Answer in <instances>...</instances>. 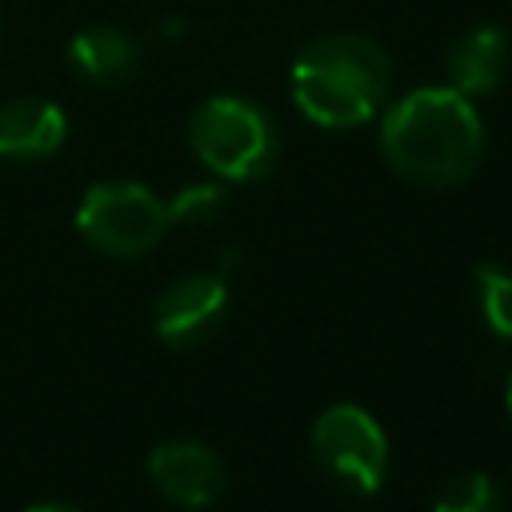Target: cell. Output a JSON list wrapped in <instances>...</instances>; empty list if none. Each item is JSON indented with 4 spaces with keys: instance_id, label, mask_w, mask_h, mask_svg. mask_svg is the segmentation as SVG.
Here are the masks:
<instances>
[{
    "instance_id": "obj_1",
    "label": "cell",
    "mask_w": 512,
    "mask_h": 512,
    "mask_svg": "<svg viewBox=\"0 0 512 512\" xmlns=\"http://www.w3.org/2000/svg\"><path fill=\"white\" fill-rule=\"evenodd\" d=\"M380 156L416 188H456L484 160V120L448 84L412 88L384 108Z\"/></svg>"
},
{
    "instance_id": "obj_2",
    "label": "cell",
    "mask_w": 512,
    "mask_h": 512,
    "mask_svg": "<svg viewBox=\"0 0 512 512\" xmlns=\"http://www.w3.org/2000/svg\"><path fill=\"white\" fill-rule=\"evenodd\" d=\"M292 100L320 128L368 124L392 88L384 48L360 32H328L300 48L292 60Z\"/></svg>"
},
{
    "instance_id": "obj_3",
    "label": "cell",
    "mask_w": 512,
    "mask_h": 512,
    "mask_svg": "<svg viewBox=\"0 0 512 512\" xmlns=\"http://www.w3.org/2000/svg\"><path fill=\"white\" fill-rule=\"evenodd\" d=\"M196 160L220 180H260L276 168L280 128L264 104L248 96H212L188 120Z\"/></svg>"
},
{
    "instance_id": "obj_4",
    "label": "cell",
    "mask_w": 512,
    "mask_h": 512,
    "mask_svg": "<svg viewBox=\"0 0 512 512\" xmlns=\"http://www.w3.org/2000/svg\"><path fill=\"white\" fill-rule=\"evenodd\" d=\"M168 224V204L136 180H100L76 204V232L88 248L112 260H136L152 252Z\"/></svg>"
},
{
    "instance_id": "obj_5",
    "label": "cell",
    "mask_w": 512,
    "mask_h": 512,
    "mask_svg": "<svg viewBox=\"0 0 512 512\" xmlns=\"http://www.w3.org/2000/svg\"><path fill=\"white\" fill-rule=\"evenodd\" d=\"M312 460L336 488L352 496H372L388 476V436L368 408L344 400L316 416Z\"/></svg>"
},
{
    "instance_id": "obj_6",
    "label": "cell",
    "mask_w": 512,
    "mask_h": 512,
    "mask_svg": "<svg viewBox=\"0 0 512 512\" xmlns=\"http://www.w3.org/2000/svg\"><path fill=\"white\" fill-rule=\"evenodd\" d=\"M224 316H228V284L208 272H188V276L172 280L156 296V308H152L156 336L180 352L216 336Z\"/></svg>"
},
{
    "instance_id": "obj_7",
    "label": "cell",
    "mask_w": 512,
    "mask_h": 512,
    "mask_svg": "<svg viewBox=\"0 0 512 512\" xmlns=\"http://www.w3.org/2000/svg\"><path fill=\"white\" fill-rule=\"evenodd\" d=\"M148 480L180 508H208L224 484V460L204 440H164L148 452Z\"/></svg>"
},
{
    "instance_id": "obj_8",
    "label": "cell",
    "mask_w": 512,
    "mask_h": 512,
    "mask_svg": "<svg viewBox=\"0 0 512 512\" xmlns=\"http://www.w3.org/2000/svg\"><path fill=\"white\" fill-rule=\"evenodd\" d=\"M68 116L60 104L40 96H16L0 104V160L36 164L64 148Z\"/></svg>"
},
{
    "instance_id": "obj_9",
    "label": "cell",
    "mask_w": 512,
    "mask_h": 512,
    "mask_svg": "<svg viewBox=\"0 0 512 512\" xmlns=\"http://www.w3.org/2000/svg\"><path fill=\"white\" fill-rule=\"evenodd\" d=\"M508 60H512V48H508V36L504 28L496 24H476L468 32H460L448 52H444V76H448V88H456L460 96L468 100H480V96H492L504 76H508Z\"/></svg>"
},
{
    "instance_id": "obj_10",
    "label": "cell",
    "mask_w": 512,
    "mask_h": 512,
    "mask_svg": "<svg viewBox=\"0 0 512 512\" xmlns=\"http://www.w3.org/2000/svg\"><path fill=\"white\" fill-rule=\"evenodd\" d=\"M140 60H144L140 40L124 28H112V24H92V28L76 32L72 44H68V64L92 88L128 84L140 72Z\"/></svg>"
},
{
    "instance_id": "obj_11",
    "label": "cell",
    "mask_w": 512,
    "mask_h": 512,
    "mask_svg": "<svg viewBox=\"0 0 512 512\" xmlns=\"http://www.w3.org/2000/svg\"><path fill=\"white\" fill-rule=\"evenodd\" d=\"M432 512H500V488L488 472H460L436 488Z\"/></svg>"
},
{
    "instance_id": "obj_12",
    "label": "cell",
    "mask_w": 512,
    "mask_h": 512,
    "mask_svg": "<svg viewBox=\"0 0 512 512\" xmlns=\"http://www.w3.org/2000/svg\"><path fill=\"white\" fill-rule=\"evenodd\" d=\"M476 300L488 332L512 340V272L500 264H476Z\"/></svg>"
},
{
    "instance_id": "obj_13",
    "label": "cell",
    "mask_w": 512,
    "mask_h": 512,
    "mask_svg": "<svg viewBox=\"0 0 512 512\" xmlns=\"http://www.w3.org/2000/svg\"><path fill=\"white\" fill-rule=\"evenodd\" d=\"M224 204H228V196H224V188L220 184H188V188H180L172 200H168V220L172 224H192V228H200V224H212L220 212H224Z\"/></svg>"
},
{
    "instance_id": "obj_14",
    "label": "cell",
    "mask_w": 512,
    "mask_h": 512,
    "mask_svg": "<svg viewBox=\"0 0 512 512\" xmlns=\"http://www.w3.org/2000/svg\"><path fill=\"white\" fill-rule=\"evenodd\" d=\"M28 512H80V508H72V504H56V500H48V504H32Z\"/></svg>"
},
{
    "instance_id": "obj_15",
    "label": "cell",
    "mask_w": 512,
    "mask_h": 512,
    "mask_svg": "<svg viewBox=\"0 0 512 512\" xmlns=\"http://www.w3.org/2000/svg\"><path fill=\"white\" fill-rule=\"evenodd\" d=\"M508 416H512V372H508Z\"/></svg>"
}]
</instances>
